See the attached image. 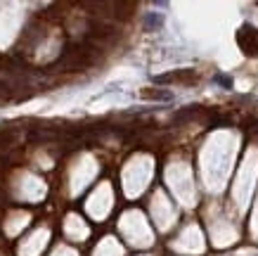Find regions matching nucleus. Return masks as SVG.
Segmentation results:
<instances>
[{
	"label": "nucleus",
	"mask_w": 258,
	"mask_h": 256,
	"mask_svg": "<svg viewBox=\"0 0 258 256\" xmlns=\"http://www.w3.org/2000/svg\"><path fill=\"white\" fill-rule=\"evenodd\" d=\"M237 46L246 57H258V28L244 24L237 31Z\"/></svg>",
	"instance_id": "f257e3e1"
},
{
	"label": "nucleus",
	"mask_w": 258,
	"mask_h": 256,
	"mask_svg": "<svg viewBox=\"0 0 258 256\" xmlns=\"http://www.w3.org/2000/svg\"><path fill=\"white\" fill-rule=\"evenodd\" d=\"M142 100H154V102H170L173 100V92L164 90V88H147V90L140 92Z\"/></svg>",
	"instance_id": "f03ea898"
},
{
	"label": "nucleus",
	"mask_w": 258,
	"mask_h": 256,
	"mask_svg": "<svg viewBox=\"0 0 258 256\" xmlns=\"http://www.w3.org/2000/svg\"><path fill=\"white\" fill-rule=\"evenodd\" d=\"M161 24H164V17H161V14H147V17H144V28H147V31H154V28H159Z\"/></svg>",
	"instance_id": "7ed1b4c3"
},
{
	"label": "nucleus",
	"mask_w": 258,
	"mask_h": 256,
	"mask_svg": "<svg viewBox=\"0 0 258 256\" xmlns=\"http://www.w3.org/2000/svg\"><path fill=\"white\" fill-rule=\"evenodd\" d=\"M216 81H218V83H222L225 88H230V86H232V81H230V78H228V76H216Z\"/></svg>",
	"instance_id": "20e7f679"
}]
</instances>
